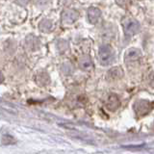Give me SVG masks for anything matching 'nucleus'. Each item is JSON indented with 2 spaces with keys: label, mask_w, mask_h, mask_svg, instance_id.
<instances>
[{
  "label": "nucleus",
  "mask_w": 154,
  "mask_h": 154,
  "mask_svg": "<svg viewBox=\"0 0 154 154\" xmlns=\"http://www.w3.org/2000/svg\"><path fill=\"white\" fill-rule=\"evenodd\" d=\"M97 58H98L100 65L109 66L112 64L115 60V51L110 45H103L99 47Z\"/></svg>",
  "instance_id": "2"
},
{
  "label": "nucleus",
  "mask_w": 154,
  "mask_h": 154,
  "mask_svg": "<svg viewBox=\"0 0 154 154\" xmlns=\"http://www.w3.org/2000/svg\"><path fill=\"white\" fill-rule=\"evenodd\" d=\"M108 76L111 79H119L122 77V70L120 69V67H114L109 71Z\"/></svg>",
  "instance_id": "10"
},
{
  "label": "nucleus",
  "mask_w": 154,
  "mask_h": 154,
  "mask_svg": "<svg viewBox=\"0 0 154 154\" xmlns=\"http://www.w3.org/2000/svg\"><path fill=\"white\" fill-rule=\"evenodd\" d=\"M79 17V14L75 10L67 9L65 10L62 14V21L66 24H71L75 22Z\"/></svg>",
  "instance_id": "5"
},
{
  "label": "nucleus",
  "mask_w": 154,
  "mask_h": 154,
  "mask_svg": "<svg viewBox=\"0 0 154 154\" xmlns=\"http://www.w3.org/2000/svg\"><path fill=\"white\" fill-rule=\"evenodd\" d=\"M101 17V11L96 7H91L88 10V19L90 23L96 24Z\"/></svg>",
  "instance_id": "6"
},
{
  "label": "nucleus",
  "mask_w": 154,
  "mask_h": 154,
  "mask_svg": "<svg viewBox=\"0 0 154 154\" xmlns=\"http://www.w3.org/2000/svg\"><path fill=\"white\" fill-rule=\"evenodd\" d=\"M120 105V101L119 99V97L116 94H111L109 95V97L107 98V101H106V107H107L108 110L114 111L117 110Z\"/></svg>",
  "instance_id": "7"
},
{
  "label": "nucleus",
  "mask_w": 154,
  "mask_h": 154,
  "mask_svg": "<svg viewBox=\"0 0 154 154\" xmlns=\"http://www.w3.org/2000/svg\"><path fill=\"white\" fill-rule=\"evenodd\" d=\"M141 59H142V52L139 49H137V48H129V49L125 52L124 61L127 65L139 63Z\"/></svg>",
  "instance_id": "4"
},
{
  "label": "nucleus",
  "mask_w": 154,
  "mask_h": 154,
  "mask_svg": "<svg viewBox=\"0 0 154 154\" xmlns=\"http://www.w3.org/2000/svg\"><path fill=\"white\" fill-rule=\"evenodd\" d=\"M36 81L38 83V85L41 86H46L48 83H49V77L45 72H41L38 75H36Z\"/></svg>",
  "instance_id": "9"
},
{
  "label": "nucleus",
  "mask_w": 154,
  "mask_h": 154,
  "mask_svg": "<svg viewBox=\"0 0 154 154\" xmlns=\"http://www.w3.org/2000/svg\"><path fill=\"white\" fill-rule=\"evenodd\" d=\"M52 27V24L49 20H42L40 24V29L42 32H46V31H49Z\"/></svg>",
  "instance_id": "11"
},
{
  "label": "nucleus",
  "mask_w": 154,
  "mask_h": 154,
  "mask_svg": "<svg viewBox=\"0 0 154 154\" xmlns=\"http://www.w3.org/2000/svg\"><path fill=\"white\" fill-rule=\"evenodd\" d=\"M150 85L154 88V74L151 75V77H150Z\"/></svg>",
  "instance_id": "13"
},
{
  "label": "nucleus",
  "mask_w": 154,
  "mask_h": 154,
  "mask_svg": "<svg viewBox=\"0 0 154 154\" xmlns=\"http://www.w3.org/2000/svg\"><path fill=\"white\" fill-rule=\"evenodd\" d=\"M154 108V101H148L146 99H139L133 105L135 114L138 118H142L148 115Z\"/></svg>",
  "instance_id": "3"
},
{
  "label": "nucleus",
  "mask_w": 154,
  "mask_h": 154,
  "mask_svg": "<svg viewBox=\"0 0 154 154\" xmlns=\"http://www.w3.org/2000/svg\"><path fill=\"white\" fill-rule=\"evenodd\" d=\"M14 143V139L10 136V135H5V136L2 137V143L3 144H6V146H8V144H12Z\"/></svg>",
  "instance_id": "12"
},
{
  "label": "nucleus",
  "mask_w": 154,
  "mask_h": 154,
  "mask_svg": "<svg viewBox=\"0 0 154 154\" xmlns=\"http://www.w3.org/2000/svg\"><path fill=\"white\" fill-rule=\"evenodd\" d=\"M122 25L124 35L128 38L135 36L140 32V29H141V26H140V23L138 22V20H136V19L131 17H123L122 20Z\"/></svg>",
  "instance_id": "1"
},
{
  "label": "nucleus",
  "mask_w": 154,
  "mask_h": 154,
  "mask_svg": "<svg viewBox=\"0 0 154 154\" xmlns=\"http://www.w3.org/2000/svg\"><path fill=\"white\" fill-rule=\"evenodd\" d=\"M4 80V76L2 75V73H0V83H2Z\"/></svg>",
  "instance_id": "14"
},
{
  "label": "nucleus",
  "mask_w": 154,
  "mask_h": 154,
  "mask_svg": "<svg viewBox=\"0 0 154 154\" xmlns=\"http://www.w3.org/2000/svg\"><path fill=\"white\" fill-rule=\"evenodd\" d=\"M79 66L83 70H91L93 69V61L89 56H84L79 61Z\"/></svg>",
  "instance_id": "8"
}]
</instances>
